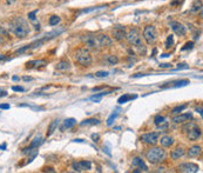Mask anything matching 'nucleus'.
<instances>
[{"mask_svg":"<svg viewBox=\"0 0 203 173\" xmlns=\"http://www.w3.org/2000/svg\"><path fill=\"white\" fill-rule=\"evenodd\" d=\"M99 8H103V6H101V7H88V8H85V10L82 11V13H89V12H93V11H95V10H99Z\"/></svg>","mask_w":203,"mask_h":173,"instance_id":"nucleus-38","label":"nucleus"},{"mask_svg":"<svg viewBox=\"0 0 203 173\" xmlns=\"http://www.w3.org/2000/svg\"><path fill=\"white\" fill-rule=\"evenodd\" d=\"M141 141L146 143L148 145H156L159 141V133L157 132H150V133H145L141 135Z\"/></svg>","mask_w":203,"mask_h":173,"instance_id":"nucleus-9","label":"nucleus"},{"mask_svg":"<svg viewBox=\"0 0 203 173\" xmlns=\"http://www.w3.org/2000/svg\"><path fill=\"white\" fill-rule=\"evenodd\" d=\"M117 114H119L117 112H114V113H111V117H109V118L107 119V125H108V126H111V125H113V123H114V120L116 119V117H117Z\"/></svg>","mask_w":203,"mask_h":173,"instance_id":"nucleus-34","label":"nucleus"},{"mask_svg":"<svg viewBox=\"0 0 203 173\" xmlns=\"http://www.w3.org/2000/svg\"><path fill=\"white\" fill-rule=\"evenodd\" d=\"M59 121H60L59 119H54V120L51 123V125H49V127H48V131H47V137H51V135L54 133V131L58 128Z\"/></svg>","mask_w":203,"mask_h":173,"instance_id":"nucleus-25","label":"nucleus"},{"mask_svg":"<svg viewBox=\"0 0 203 173\" xmlns=\"http://www.w3.org/2000/svg\"><path fill=\"white\" fill-rule=\"evenodd\" d=\"M74 141H78V143H82V141H83V140H82V139H75V140H74Z\"/></svg>","mask_w":203,"mask_h":173,"instance_id":"nucleus-49","label":"nucleus"},{"mask_svg":"<svg viewBox=\"0 0 203 173\" xmlns=\"http://www.w3.org/2000/svg\"><path fill=\"white\" fill-rule=\"evenodd\" d=\"M159 141L163 147H170L174 144V138L170 135H163Z\"/></svg>","mask_w":203,"mask_h":173,"instance_id":"nucleus-19","label":"nucleus"},{"mask_svg":"<svg viewBox=\"0 0 203 173\" xmlns=\"http://www.w3.org/2000/svg\"><path fill=\"white\" fill-rule=\"evenodd\" d=\"M170 27H171L173 32H174L176 36H179V37H183V36H185V33H187V28L185 27V25L181 24V22H179V21H171V22H170Z\"/></svg>","mask_w":203,"mask_h":173,"instance_id":"nucleus-10","label":"nucleus"},{"mask_svg":"<svg viewBox=\"0 0 203 173\" xmlns=\"http://www.w3.org/2000/svg\"><path fill=\"white\" fill-rule=\"evenodd\" d=\"M75 124H76V120H75L74 118H68V119H66V120L63 121V127H62L61 130H63V128H71Z\"/></svg>","mask_w":203,"mask_h":173,"instance_id":"nucleus-27","label":"nucleus"},{"mask_svg":"<svg viewBox=\"0 0 203 173\" xmlns=\"http://www.w3.org/2000/svg\"><path fill=\"white\" fill-rule=\"evenodd\" d=\"M1 42H2V40H1V38H0V45H1Z\"/></svg>","mask_w":203,"mask_h":173,"instance_id":"nucleus-51","label":"nucleus"},{"mask_svg":"<svg viewBox=\"0 0 203 173\" xmlns=\"http://www.w3.org/2000/svg\"><path fill=\"white\" fill-rule=\"evenodd\" d=\"M160 67L161 68H170L171 64H160Z\"/></svg>","mask_w":203,"mask_h":173,"instance_id":"nucleus-42","label":"nucleus"},{"mask_svg":"<svg viewBox=\"0 0 203 173\" xmlns=\"http://www.w3.org/2000/svg\"><path fill=\"white\" fill-rule=\"evenodd\" d=\"M187 104H185V105H180V106H176V107H174L173 110H171V113L173 114H179L180 112H182L183 110H185L187 108Z\"/></svg>","mask_w":203,"mask_h":173,"instance_id":"nucleus-31","label":"nucleus"},{"mask_svg":"<svg viewBox=\"0 0 203 173\" xmlns=\"http://www.w3.org/2000/svg\"><path fill=\"white\" fill-rule=\"evenodd\" d=\"M174 45V36H168V38H167V41L166 44H165V46H166L167 48H170L171 46Z\"/></svg>","mask_w":203,"mask_h":173,"instance_id":"nucleus-33","label":"nucleus"},{"mask_svg":"<svg viewBox=\"0 0 203 173\" xmlns=\"http://www.w3.org/2000/svg\"><path fill=\"white\" fill-rule=\"evenodd\" d=\"M1 97H7V92H6L5 90H1V88H0V98H1Z\"/></svg>","mask_w":203,"mask_h":173,"instance_id":"nucleus-44","label":"nucleus"},{"mask_svg":"<svg viewBox=\"0 0 203 173\" xmlns=\"http://www.w3.org/2000/svg\"><path fill=\"white\" fill-rule=\"evenodd\" d=\"M137 96L136 94H123V96H121L119 99H117V102L119 104H126V102H128L129 100H133V99H136Z\"/></svg>","mask_w":203,"mask_h":173,"instance_id":"nucleus-22","label":"nucleus"},{"mask_svg":"<svg viewBox=\"0 0 203 173\" xmlns=\"http://www.w3.org/2000/svg\"><path fill=\"white\" fill-rule=\"evenodd\" d=\"M189 84V80L187 79H182V80H175V81H169L166 82V85H162L161 88H177V87H182V86H187Z\"/></svg>","mask_w":203,"mask_h":173,"instance_id":"nucleus-12","label":"nucleus"},{"mask_svg":"<svg viewBox=\"0 0 203 173\" xmlns=\"http://www.w3.org/2000/svg\"><path fill=\"white\" fill-rule=\"evenodd\" d=\"M13 80H14V81H17V80H19V77H13Z\"/></svg>","mask_w":203,"mask_h":173,"instance_id":"nucleus-50","label":"nucleus"},{"mask_svg":"<svg viewBox=\"0 0 203 173\" xmlns=\"http://www.w3.org/2000/svg\"><path fill=\"white\" fill-rule=\"evenodd\" d=\"M113 37L116 40H122L126 39V30L122 26H116L113 30Z\"/></svg>","mask_w":203,"mask_h":173,"instance_id":"nucleus-15","label":"nucleus"},{"mask_svg":"<svg viewBox=\"0 0 203 173\" xmlns=\"http://www.w3.org/2000/svg\"><path fill=\"white\" fill-rule=\"evenodd\" d=\"M183 154H185V150H183L182 147H177V148H175V150L171 151L170 157H171L173 160H177V159H180Z\"/></svg>","mask_w":203,"mask_h":173,"instance_id":"nucleus-20","label":"nucleus"},{"mask_svg":"<svg viewBox=\"0 0 203 173\" xmlns=\"http://www.w3.org/2000/svg\"><path fill=\"white\" fill-rule=\"evenodd\" d=\"M97 39H99L101 47H108V46H111V44H113V40L106 34H99Z\"/></svg>","mask_w":203,"mask_h":173,"instance_id":"nucleus-17","label":"nucleus"},{"mask_svg":"<svg viewBox=\"0 0 203 173\" xmlns=\"http://www.w3.org/2000/svg\"><path fill=\"white\" fill-rule=\"evenodd\" d=\"M0 36H2V37H7L8 36V32L5 30V27H2V26H0Z\"/></svg>","mask_w":203,"mask_h":173,"instance_id":"nucleus-39","label":"nucleus"},{"mask_svg":"<svg viewBox=\"0 0 203 173\" xmlns=\"http://www.w3.org/2000/svg\"><path fill=\"white\" fill-rule=\"evenodd\" d=\"M42 143H44V138H42V137H35V138L32 140V143H31V147L38 148Z\"/></svg>","mask_w":203,"mask_h":173,"instance_id":"nucleus-28","label":"nucleus"},{"mask_svg":"<svg viewBox=\"0 0 203 173\" xmlns=\"http://www.w3.org/2000/svg\"><path fill=\"white\" fill-rule=\"evenodd\" d=\"M194 47V42L193 41H188L187 44H185V46L181 48V51H187V50H191Z\"/></svg>","mask_w":203,"mask_h":173,"instance_id":"nucleus-37","label":"nucleus"},{"mask_svg":"<svg viewBox=\"0 0 203 173\" xmlns=\"http://www.w3.org/2000/svg\"><path fill=\"white\" fill-rule=\"evenodd\" d=\"M92 139L94 141H99V139H100V135L99 134H92Z\"/></svg>","mask_w":203,"mask_h":173,"instance_id":"nucleus-43","label":"nucleus"},{"mask_svg":"<svg viewBox=\"0 0 203 173\" xmlns=\"http://www.w3.org/2000/svg\"><path fill=\"white\" fill-rule=\"evenodd\" d=\"M166 151L161 147H151L150 150H148V152L146 153V158L148 159L149 163L151 164H157L161 163L162 160L166 159Z\"/></svg>","mask_w":203,"mask_h":173,"instance_id":"nucleus-3","label":"nucleus"},{"mask_svg":"<svg viewBox=\"0 0 203 173\" xmlns=\"http://www.w3.org/2000/svg\"><path fill=\"white\" fill-rule=\"evenodd\" d=\"M12 90H13V91H16V92H24V88H22V87H20V86H13V87H12Z\"/></svg>","mask_w":203,"mask_h":173,"instance_id":"nucleus-40","label":"nucleus"},{"mask_svg":"<svg viewBox=\"0 0 203 173\" xmlns=\"http://www.w3.org/2000/svg\"><path fill=\"white\" fill-rule=\"evenodd\" d=\"M60 21H61V19H60L59 16H52V17L49 18V21H48V22H49L51 26H55V25H58Z\"/></svg>","mask_w":203,"mask_h":173,"instance_id":"nucleus-32","label":"nucleus"},{"mask_svg":"<svg viewBox=\"0 0 203 173\" xmlns=\"http://www.w3.org/2000/svg\"><path fill=\"white\" fill-rule=\"evenodd\" d=\"M25 81H30V80H32V78H30V77H24L22 78Z\"/></svg>","mask_w":203,"mask_h":173,"instance_id":"nucleus-47","label":"nucleus"},{"mask_svg":"<svg viewBox=\"0 0 203 173\" xmlns=\"http://www.w3.org/2000/svg\"><path fill=\"white\" fill-rule=\"evenodd\" d=\"M72 167L74 171L76 172H85V171H89L92 169V163L88 160H81V161H74Z\"/></svg>","mask_w":203,"mask_h":173,"instance_id":"nucleus-8","label":"nucleus"},{"mask_svg":"<svg viewBox=\"0 0 203 173\" xmlns=\"http://www.w3.org/2000/svg\"><path fill=\"white\" fill-rule=\"evenodd\" d=\"M142 36H143V39L146 40V42L148 45H154L156 42V40H157V32H156L155 26H153V25L146 26L145 30H143Z\"/></svg>","mask_w":203,"mask_h":173,"instance_id":"nucleus-6","label":"nucleus"},{"mask_svg":"<svg viewBox=\"0 0 203 173\" xmlns=\"http://www.w3.org/2000/svg\"><path fill=\"white\" fill-rule=\"evenodd\" d=\"M10 105L8 104H0V110H8Z\"/></svg>","mask_w":203,"mask_h":173,"instance_id":"nucleus-41","label":"nucleus"},{"mask_svg":"<svg viewBox=\"0 0 203 173\" xmlns=\"http://www.w3.org/2000/svg\"><path fill=\"white\" fill-rule=\"evenodd\" d=\"M47 62H46V60H42V59H40V60H31V61H28V62H26V68H39V67H42V66H45Z\"/></svg>","mask_w":203,"mask_h":173,"instance_id":"nucleus-16","label":"nucleus"},{"mask_svg":"<svg viewBox=\"0 0 203 173\" xmlns=\"http://www.w3.org/2000/svg\"><path fill=\"white\" fill-rule=\"evenodd\" d=\"M165 123H166V119H165V117H162L161 114H157L154 118V124L156 126H160V125H162Z\"/></svg>","mask_w":203,"mask_h":173,"instance_id":"nucleus-30","label":"nucleus"},{"mask_svg":"<svg viewBox=\"0 0 203 173\" xmlns=\"http://www.w3.org/2000/svg\"><path fill=\"white\" fill-rule=\"evenodd\" d=\"M199 165L197 164H194V163H185V164H181L179 166V171L183 173H195L199 172Z\"/></svg>","mask_w":203,"mask_h":173,"instance_id":"nucleus-11","label":"nucleus"},{"mask_svg":"<svg viewBox=\"0 0 203 173\" xmlns=\"http://www.w3.org/2000/svg\"><path fill=\"white\" fill-rule=\"evenodd\" d=\"M17 0H6V2L8 4V5H12V4H14Z\"/></svg>","mask_w":203,"mask_h":173,"instance_id":"nucleus-45","label":"nucleus"},{"mask_svg":"<svg viewBox=\"0 0 203 173\" xmlns=\"http://www.w3.org/2000/svg\"><path fill=\"white\" fill-rule=\"evenodd\" d=\"M183 132L187 134L188 139L191 140V141L197 140V139L201 137V134H202L201 128H200L196 124L190 123V121H188V124H187L185 126H183Z\"/></svg>","mask_w":203,"mask_h":173,"instance_id":"nucleus-5","label":"nucleus"},{"mask_svg":"<svg viewBox=\"0 0 203 173\" xmlns=\"http://www.w3.org/2000/svg\"><path fill=\"white\" fill-rule=\"evenodd\" d=\"M56 70L62 71V72L69 71V70H71V64H69V61H68V60H60V61L56 64Z\"/></svg>","mask_w":203,"mask_h":173,"instance_id":"nucleus-18","label":"nucleus"},{"mask_svg":"<svg viewBox=\"0 0 203 173\" xmlns=\"http://www.w3.org/2000/svg\"><path fill=\"white\" fill-rule=\"evenodd\" d=\"M99 124H100V120H99V119H95V118L85 119L83 121L80 123L81 126H92V125H99Z\"/></svg>","mask_w":203,"mask_h":173,"instance_id":"nucleus-23","label":"nucleus"},{"mask_svg":"<svg viewBox=\"0 0 203 173\" xmlns=\"http://www.w3.org/2000/svg\"><path fill=\"white\" fill-rule=\"evenodd\" d=\"M196 111H197L200 114L202 115V107H197V108H196Z\"/></svg>","mask_w":203,"mask_h":173,"instance_id":"nucleus-46","label":"nucleus"},{"mask_svg":"<svg viewBox=\"0 0 203 173\" xmlns=\"http://www.w3.org/2000/svg\"><path fill=\"white\" fill-rule=\"evenodd\" d=\"M193 119V114L190 113V112H187V113H183V114H180L176 115V117H174L173 118V121L175 123V124H183V123H188L189 120H191Z\"/></svg>","mask_w":203,"mask_h":173,"instance_id":"nucleus-13","label":"nucleus"},{"mask_svg":"<svg viewBox=\"0 0 203 173\" xmlns=\"http://www.w3.org/2000/svg\"><path fill=\"white\" fill-rule=\"evenodd\" d=\"M105 62L108 65V66H111V65H116L117 62H119V58L116 57V56H114V54H107L106 57H105Z\"/></svg>","mask_w":203,"mask_h":173,"instance_id":"nucleus-21","label":"nucleus"},{"mask_svg":"<svg viewBox=\"0 0 203 173\" xmlns=\"http://www.w3.org/2000/svg\"><path fill=\"white\" fill-rule=\"evenodd\" d=\"M10 32L13 33L16 37L18 38H26L30 34V25L27 24V21L22 19L21 17H17L12 21H10V27H8Z\"/></svg>","mask_w":203,"mask_h":173,"instance_id":"nucleus-1","label":"nucleus"},{"mask_svg":"<svg viewBox=\"0 0 203 173\" xmlns=\"http://www.w3.org/2000/svg\"><path fill=\"white\" fill-rule=\"evenodd\" d=\"M131 166H133V167H139L141 172H142V171H143V172H147L148 171V166L145 164V161H143L140 157H135V158H133Z\"/></svg>","mask_w":203,"mask_h":173,"instance_id":"nucleus-14","label":"nucleus"},{"mask_svg":"<svg viewBox=\"0 0 203 173\" xmlns=\"http://www.w3.org/2000/svg\"><path fill=\"white\" fill-rule=\"evenodd\" d=\"M81 39H82L86 48H101L100 42H99V39H97V36L88 34V36H83Z\"/></svg>","mask_w":203,"mask_h":173,"instance_id":"nucleus-7","label":"nucleus"},{"mask_svg":"<svg viewBox=\"0 0 203 173\" xmlns=\"http://www.w3.org/2000/svg\"><path fill=\"white\" fill-rule=\"evenodd\" d=\"M108 72L107 71H99V72H96L95 73V77L96 78H106V77H108Z\"/></svg>","mask_w":203,"mask_h":173,"instance_id":"nucleus-36","label":"nucleus"},{"mask_svg":"<svg viewBox=\"0 0 203 173\" xmlns=\"http://www.w3.org/2000/svg\"><path fill=\"white\" fill-rule=\"evenodd\" d=\"M37 13H38V11H33V12H30L28 13V19L31 20L32 22H35L37 21Z\"/></svg>","mask_w":203,"mask_h":173,"instance_id":"nucleus-35","label":"nucleus"},{"mask_svg":"<svg viewBox=\"0 0 203 173\" xmlns=\"http://www.w3.org/2000/svg\"><path fill=\"white\" fill-rule=\"evenodd\" d=\"M6 148V144H2V145H0V150H5Z\"/></svg>","mask_w":203,"mask_h":173,"instance_id":"nucleus-48","label":"nucleus"},{"mask_svg":"<svg viewBox=\"0 0 203 173\" xmlns=\"http://www.w3.org/2000/svg\"><path fill=\"white\" fill-rule=\"evenodd\" d=\"M108 93H111V92H101V93H99V94L92 96L89 99H91L92 101H95V102H100V101H101V98L103 96H106V94H108Z\"/></svg>","mask_w":203,"mask_h":173,"instance_id":"nucleus-29","label":"nucleus"},{"mask_svg":"<svg viewBox=\"0 0 203 173\" xmlns=\"http://www.w3.org/2000/svg\"><path fill=\"white\" fill-rule=\"evenodd\" d=\"M126 39L127 41L129 42L130 45H133L134 47L139 48L140 51H146L145 48V45L142 42V38H141V34L139 33V31L136 28H130L126 32Z\"/></svg>","mask_w":203,"mask_h":173,"instance_id":"nucleus-2","label":"nucleus"},{"mask_svg":"<svg viewBox=\"0 0 203 173\" xmlns=\"http://www.w3.org/2000/svg\"><path fill=\"white\" fill-rule=\"evenodd\" d=\"M74 58L76 60V62H79L80 65L82 66H91L93 62L92 56H91V52L88 51V48H78Z\"/></svg>","mask_w":203,"mask_h":173,"instance_id":"nucleus-4","label":"nucleus"},{"mask_svg":"<svg viewBox=\"0 0 203 173\" xmlns=\"http://www.w3.org/2000/svg\"><path fill=\"white\" fill-rule=\"evenodd\" d=\"M200 154H201V147H200V146H193V147L188 151V157H190V158L199 157Z\"/></svg>","mask_w":203,"mask_h":173,"instance_id":"nucleus-24","label":"nucleus"},{"mask_svg":"<svg viewBox=\"0 0 203 173\" xmlns=\"http://www.w3.org/2000/svg\"><path fill=\"white\" fill-rule=\"evenodd\" d=\"M202 10V1L201 0H195L191 5V8H190V12L191 13H195V12H199Z\"/></svg>","mask_w":203,"mask_h":173,"instance_id":"nucleus-26","label":"nucleus"}]
</instances>
